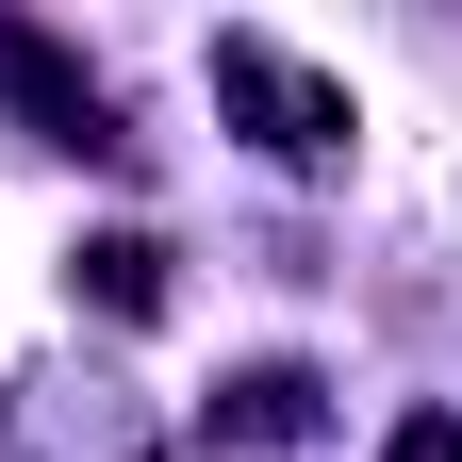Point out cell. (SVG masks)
<instances>
[{"mask_svg":"<svg viewBox=\"0 0 462 462\" xmlns=\"http://www.w3.org/2000/svg\"><path fill=\"white\" fill-rule=\"evenodd\" d=\"M215 99H231V116H264V149H281V165H330V149H346V83L281 67L264 33H215Z\"/></svg>","mask_w":462,"mask_h":462,"instance_id":"obj_1","label":"cell"},{"mask_svg":"<svg viewBox=\"0 0 462 462\" xmlns=\"http://www.w3.org/2000/svg\"><path fill=\"white\" fill-rule=\"evenodd\" d=\"M215 430H231V446H298V430H314V380H298V364H248V380L215 396Z\"/></svg>","mask_w":462,"mask_h":462,"instance_id":"obj_2","label":"cell"},{"mask_svg":"<svg viewBox=\"0 0 462 462\" xmlns=\"http://www.w3.org/2000/svg\"><path fill=\"white\" fill-rule=\"evenodd\" d=\"M396 462H462V413H413V430H396Z\"/></svg>","mask_w":462,"mask_h":462,"instance_id":"obj_4","label":"cell"},{"mask_svg":"<svg viewBox=\"0 0 462 462\" xmlns=\"http://www.w3.org/2000/svg\"><path fill=\"white\" fill-rule=\"evenodd\" d=\"M83 281H99V314H165V248H149V231H99Z\"/></svg>","mask_w":462,"mask_h":462,"instance_id":"obj_3","label":"cell"}]
</instances>
